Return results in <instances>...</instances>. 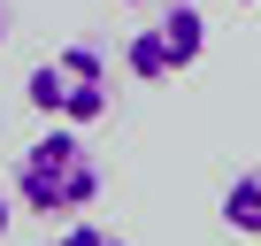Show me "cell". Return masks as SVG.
<instances>
[{
    "instance_id": "5",
    "label": "cell",
    "mask_w": 261,
    "mask_h": 246,
    "mask_svg": "<svg viewBox=\"0 0 261 246\" xmlns=\"http://www.w3.org/2000/svg\"><path fill=\"white\" fill-rule=\"evenodd\" d=\"M54 246H130V238H115L108 223H62V238Z\"/></svg>"
},
{
    "instance_id": "2",
    "label": "cell",
    "mask_w": 261,
    "mask_h": 246,
    "mask_svg": "<svg viewBox=\"0 0 261 246\" xmlns=\"http://www.w3.org/2000/svg\"><path fill=\"white\" fill-rule=\"evenodd\" d=\"M23 100L46 115V123H100L108 108H115V77H108V54L100 46H62V54H46L31 77H23Z\"/></svg>"
},
{
    "instance_id": "8",
    "label": "cell",
    "mask_w": 261,
    "mask_h": 246,
    "mask_svg": "<svg viewBox=\"0 0 261 246\" xmlns=\"http://www.w3.org/2000/svg\"><path fill=\"white\" fill-rule=\"evenodd\" d=\"M238 8H261V0H238Z\"/></svg>"
},
{
    "instance_id": "4",
    "label": "cell",
    "mask_w": 261,
    "mask_h": 246,
    "mask_svg": "<svg viewBox=\"0 0 261 246\" xmlns=\"http://www.w3.org/2000/svg\"><path fill=\"white\" fill-rule=\"evenodd\" d=\"M215 215H223V231H238V238H261V169H238V177L223 185Z\"/></svg>"
},
{
    "instance_id": "7",
    "label": "cell",
    "mask_w": 261,
    "mask_h": 246,
    "mask_svg": "<svg viewBox=\"0 0 261 246\" xmlns=\"http://www.w3.org/2000/svg\"><path fill=\"white\" fill-rule=\"evenodd\" d=\"M0 39H8V0H0Z\"/></svg>"
},
{
    "instance_id": "3",
    "label": "cell",
    "mask_w": 261,
    "mask_h": 246,
    "mask_svg": "<svg viewBox=\"0 0 261 246\" xmlns=\"http://www.w3.org/2000/svg\"><path fill=\"white\" fill-rule=\"evenodd\" d=\"M200 54H207V16L192 8V0H169L162 16H146V31H130L123 69L139 77V85H169V77H185Z\"/></svg>"
},
{
    "instance_id": "1",
    "label": "cell",
    "mask_w": 261,
    "mask_h": 246,
    "mask_svg": "<svg viewBox=\"0 0 261 246\" xmlns=\"http://www.w3.org/2000/svg\"><path fill=\"white\" fill-rule=\"evenodd\" d=\"M16 200L31 215H85L100 200V154L77 139V123H54V131H39L23 154H16Z\"/></svg>"
},
{
    "instance_id": "9",
    "label": "cell",
    "mask_w": 261,
    "mask_h": 246,
    "mask_svg": "<svg viewBox=\"0 0 261 246\" xmlns=\"http://www.w3.org/2000/svg\"><path fill=\"white\" fill-rule=\"evenodd\" d=\"M123 8H139V0H123Z\"/></svg>"
},
{
    "instance_id": "6",
    "label": "cell",
    "mask_w": 261,
    "mask_h": 246,
    "mask_svg": "<svg viewBox=\"0 0 261 246\" xmlns=\"http://www.w3.org/2000/svg\"><path fill=\"white\" fill-rule=\"evenodd\" d=\"M8 223H16V215H8V192H0V238H8Z\"/></svg>"
}]
</instances>
